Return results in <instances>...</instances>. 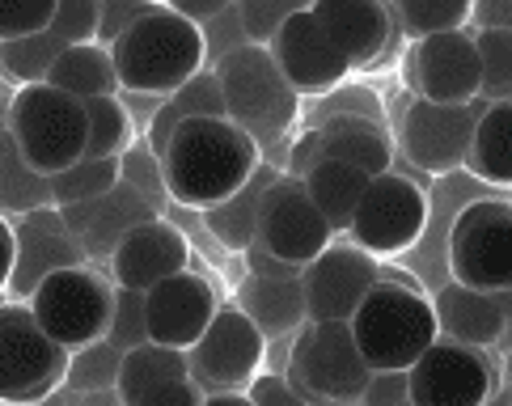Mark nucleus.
I'll return each instance as SVG.
<instances>
[{
	"label": "nucleus",
	"instance_id": "f257e3e1",
	"mask_svg": "<svg viewBox=\"0 0 512 406\" xmlns=\"http://www.w3.org/2000/svg\"><path fill=\"white\" fill-rule=\"evenodd\" d=\"M161 182L170 203L208 212L259 170V144L229 119H182L161 149Z\"/></svg>",
	"mask_w": 512,
	"mask_h": 406
},
{
	"label": "nucleus",
	"instance_id": "f03ea898",
	"mask_svg": "<svg viewBox=\"0 0 512 406\" xmlns=\"http://www.w3.org/2000/svg\"><path fill=\"white\" fill-rule=\"evenodd\" d=\"M225 94V119L259 144V157L284 170L292 127L301 119V94L284 81V72L259 43H242L212 64Z\"/></svg>",
	"mask_w": 512,
	"mask_h": 406
},
{
	"label": "nucleus",
	"instance_id": "7ed1b4c3",
	"mask_svg": "<svg viewBox=\"0 0 512 406\" xmlns=\"http://www.w3.org/2000/svg\"><path fill=\"white\" fill-rule=\"evenodd\" d=\"M111 64L119 94L166 98L178 85H187L199 68H208L204 30L166 5H153L111 43Z\"/></svg>",
	"mask_w": 512,
	"mask_h": 406
},
{
	"label": "nucleus",
	"instance_id": "20e7f679",
	"mask_svg": "<svg viewBox=\"0 0 512 406\" xmlns=\"http://www.w3.org/2000/svg\"><path fill=\"white\" fill-rule=\"evenodd\" d=\"M347 330L373 373H407L436 339L432 297L398 275L381 271V280L364 292V301L347 318Z\"/></svg>",
	"mask_w": 512,
	"mask_h": 406
},
{
	"label": "nucleus",
	"instance_id": "39448f33",
	"mask_svg": "<svg viewBox=\"0 0 512 406\" xmlns=\"http://www.w3.org/2000/svg\"><path fill=\"white\" fill-rule=\"evenodd\" d=\"M5 127L17 153L43 178L60 174L85 157V106L47 81L17 89L5 110Z\"/></svg>",
	"mask_w": 512,
	"mask_h": 406
},
{
	"label": "nucleus",
	"instance_id": "423d86ee",
	"mask_svg": "<svg viewBox=\"0 0 512 406\" xmlns=\"http://www.w3.org/2000/svg\"><path fill=\"white\" fill-rule=\"evenodd\" d=\"M449 280L483 292L512 288V208L504 195H479L457 208L445 233Z\"/></svg>",
	"mask_w": 512,
	"mask_h": 406
},
{
	"label": "nucleus",
	"instance_id": "0eeeda50",
	"mask_svg": "<svg viewBox=\"0 0 512 406\" xmlns=\"http://www.w3.org/2000/svg\"><path fill=\"white\" fill-rule=\"evenodd\" d=\"M284 377L314 406H352L373 368L364 364L347 322H305L292 335Z\"/></svg>",
	"mask_w": 512,
	"mask_h": 406
},
{
	"label": "nucleus",
	"instance_id": "6e6552de",
	"mask_svg": "<svg viewBox=\"0 0 512 406\" xmlns=\"http://www.w3.org/2000/svg\"><path fill=\"white\" fill-rule=\"evenodd\" d=\"M428 212L432 195L424 182L402 170H386L369 178L343 237L373 258H398L428 233Z\"/></svg>",
	"mask_w": 512,
	"mask_h": 406
},
{
	"label": "nucleus",
	"instance_id": "1a4fd4ad",
	"mask_svg": "<svg viewBox=\"0 0 512 406\" xmlns=\"http://www.w3.org/2000/svg\"><path fill=\"white\" fill-rule=\"evenodd\" d=\"M111 301H115L111 275L98 271V263H77V267L51 271L47 280L30 292L26 309L34 313V322H39L51 339L72 352V347L106 339Z\"/></svg>",
	"mask_w": 512,
	"mask_h": 406
},
{
	"label": "nucleus",
	"instance_id": "9d476101",
	"mask_svg": "<svg viewBox=\"0 0 512 406\" xmlns=\"http://www.w3.org/2000/svg\"><path fill=\"white\" fill-rule=\"evenodd\" d=\"M504 385V368L487 347H466L453 339H436L407 368L411 406H487Z\"/></svg>",
	"mask_w": 512,
	"mask_h": 406
},
{
	"label": "nucleus",
	"instance_id": "9b49d317",
	"mask_svg": "<svg viewBox=\"0 0 512 406\" xmlns=\"http://www.w3.org/2000/svg\"><path fill=\"white\" fill-rule=\"evenodd\" d=\"M68 347L34 322L26 305H0V402L34 406L64 385Z\"/></svg>",
	"mask_w": 512,
	"mask_h": 406
},
{
	"label": "nucleus",
	"instance_id": "f8f14e48",
	"mask_svg": "<svg viewBox=\"0 0 512 406\" xmlns=\"http://www.w3.org/2000/svg\"><path fill=\"white\" fill-rule=\"evenodd\" d=\"M263 368H267V339L237 305L216 309L204 335L187 347V377L204 394L246 390Z\"/></svg>",
	"mask_w": 512,
	"mask_h": 406
},
{
	"label": "nucleus",
	"instance_id": "ddd939ff",
	"mask_svg": "<svg viewBox=\"0 0 512 406\" xmlns=\"http://www.w3.org/2000/svg\"><path fill=\"white\" fill-rule=\"evenodd\" d=\"M491 102L474 98L462 106H445V102H424L415 98L402 115L398 127V149L415 170H424L428 178H449L462 170L466 149H470V132L479 115Z\"/></svg>",
	"mask_w": 512,
	"mask_h": 406
},
{
	"label": "nucleus",
	"instance_id": "4468645a",
	"mask_svg": "<svg viewBox=\"0 0 512 406\" xmlns=\"http://www.w3.org/2000/svg\"><path fill=\"white\" fill-rule=\"evenodd\" d=\"M254 242L292 267H305L335 242V233L314 208V199L305 195V182L292 174H280L263 195Z\"/></svg>",
	"mask_w": 512,
	"mask_h": 406
},
{
	"label": "nucleus",
	"instance_id": "2eb2a0df",
	"mask_svg": "<svg viewBox=\"0 0 512 406\" xmlns=\"http://www.w3.org/2000/svg\"><path fill=\"white\" fill-rule=\"evenodd\" d=\"M377 280H381L377 258L335 237L314 263L301 267L305 318L309 322H347L356 313V305L364 301V292H369Z\"/></svg>",
	"mask_w": 512,
	"mask_h": 406
},
{
	"label": "nucleus",
	"instance_id": "dca6fc26",
	"mask_svg": "<svg viewBox=\"0 0 512 406\" xmlns=\"http://www.w3.org/2000/svg\"><path fill=\"white\" fill-rule=\"evenodd\" d=\"M271 60H276V68L284 72V81L297 89L301 98H322L331 94V89H339L347 81V60L343 51L335 47V39L322 30V22L309 9L292 13L288 22L271 34Z\"/></svg>",
	"mask_w": 512,
	"mask_h": 406
},
{
	"label": "nucleus",
	"instance_id": "f3484780",
	"mask_svg": "<svg viewBox=\"0 0 512 406\" xmlns=\"http://www.w3.org/2000/svg\"><path fill=\"white\" fill-rule=\"evenodd\" d=\"M407 81L415 98L462 106L479 98V51H474V30H445L415 39L407 55Z\"/></svg>",
	"mask_w": 512,
	"mask_h": 406
},
{
	"label": "nucleus",
	"instance_id": "a211bd4d",
	"mask_svg": "<svg viewBox=\"0 0 512 406\" xmlns=\"http://www.w3.org/2000/svg\"><path fill=\"white\" fill-rule=\"evenodd\" d=\"M77 263H85V254L77 246V237L68 233L60 208L56 203L34 208L26 216H17V225H13V271H9L5 292L13 297V305H26L30 292L39 288L51 271H64Z\"/></svg>",
	"mask_w": 512,
	"mask_h": 406
},
{
	"label": "nucleus",
	"instance_id": "6ab92c4d",
	"mask_svg": "<svg viewBox=\"0 0 512 406\" xmlns=\"http://www.w3.org/2000/svg\"><path fill=\"white\" fill-rule=\"evenodd\" d=\"M68 233L77 237V246L85 254V263H106V258L115 254V246L123 242L127 233H132L136 225H144V220L161 216V208L140 195L132 182H115L111 191H102L98 199H85V203H68V208H60Z\"/></svg>",
	"mask_w": 512,
	"mask_h": 406
},
{
	"label": "nucleus",
	"instance_id": "aec40b11",
	"mask_svg": "<svg viewBox=\"0 0 512 406\" xmlns=\"http://www.w3.org/2000/svg\"><path fill=\"white\" fill-rule=\"evenodd\" d=\"M216 309H221L216 288L191 267L144 292V322H149V339L166 343V347H178V352H187V347L204 335V326L212 322Z\"/></svg>",
	"mask_w": 512,
	"mask_h": 406
},
{
	"label": "nucleus",
	"instance_id": "412c9836",
	"mask_svg": "<svg viewBox=\"0 0 512 406\" xmlns=\"http://www.w3.org/2000/svg\"><path fill=\"white\" fill-rule=\"evenodd\" d=\"M187 267H191V242L166 216H153V220H144V225H136L115 246V254L106 258L111 284L136 288V292H149L153 284L170 280V275L187 271Z\"/></svg>",
	"mask_w": 512,
	"mask_h": 406
},
{
	"label": "nucleus",
	"instance_id": "4be33fe9",
	"mask_svg": "<svg viewBox=\"0 0 512 406\" xmlns=\"http://www.w3.org/2000/svg\"><path fill=\"white\" fill-rule=\"evenodd\" d=\"M94 39H98V0H56V17H51L47 30L17 43H0V72L13 85L47 81L51 60L64 47L94 43Z\"/></svg>",
	"mask_w": 512,
	"mask_h": 406
},
{
	"label": "nucleus",
	"instance_id": "5701e85b",
	"mask_svg": "<svg viewBox=\"0 0 512 406\" xmlns=\"http://www.w3.org/2000/svg\"><path fill=\"white\" fill-rule=\"evenodd\" d=\"M436 335L466 347H504L508 339V292H483L466 284H441L432 292Z\"/></svg>",
	"mask_w": 512,
	"mask_h": 406
},
{
	"label": "nucleus",
	"instance_id": "b1692460",
	"mask_svg": "<svg viewBox=\"0 0 512 406\" xmlns=\"http://www.w3.org/2000/svg\"><path fill=\"white\" fill-rule=\"evenodd\" d=\"M309 13L335 39L347 68H373L390 51L394 13L377 0H309Z\"/></svg>",
	"mask_w": 512,
	"mask_h": 406
},
{
	"label": "nucleus",
	"instance_id": "393cba45",
	"mask_svg": "<svg viewBox=\"0 0 512 406\" xmlns=\"http://www.w3.org/2000/svg\"><path fill=\"white\" fill-rule=\"evenodd\" d=\"M318 157L356 165L364 174L394 170V136L386 123L364 115H326L318 119Z\"/></svg>",
	"mask_w": 512,
	"mask_h": 406
},
{
	"label": "nucleus",
	"instance_id": "a878e982",
	"mask_svg": "<svg viewBox=\"0 0 512 406\" xmlns=\"http://www.w3.org/2000/svg\"><path fill=\"white\" fill-rule=\"evenodd\" d=\"M237 309L259 326L263 339H292L309 322L305 318V292L297 280H271V275H246L237 284Z\"/></svg>",
	"mask_w": 512,
	"mask_h": 406
},
{
	"label": "nucleus",
	"instance_id": "bb28decb",
	"mask_svg": "<svg viewBox=\"0 0 512 406\" xmlns=\"http://www.w3.org/2000/svg\"><path fill=\"white\" fill-rule=\"evenodd\" d=\"M462 170L474 182H483L487 191L512 187V106L508 102H491L479 115Z\"/></svg>",
	"mask_w": 512,
	"mask_h": 406
},
{
	"label": "nucleus",
	"instance_id": "cd10ccee",
	"mask_svg": "<svg viewBox=\"0 0 512 406\" xmlns=\"http://www.w3.org/2000/svg\"><path fill=\"white\" fill-rule=\"evenodd\" d=\"M284 170H276V165H267V161H259V170H254L242 187H237L229 199H221V203H212L208 212H199L204 216V225H208V233L221 242L225 250H233V254H242L250 242H254V229H259V208H263V195H267V187L276 182Z\"/></svg>",
	"mask_w": 512,
	"mask_h": 406
},
{
	"label": "nucleus",
	"instance_id": "c85d7f7f",
	"mask_svg": "<svg viewBox=\"0 0 512 406\" xmlns=\"http://www.w3.org/2000/svg\"><path fill=\"white\" fill-rule=\"evenodd\" d=\"M182 119H225V94H221V81H216L212 68H199L187 85H178L174 94L161 98L157 115L149 123V132L140 136L153 149V157H161L170 132H174Z\"/></svg>",
	"mask_w": 512,
	"mask_h": 406
},
{
	"label": "nucleus",
	"instance_id": "c756f323",
	"mask_svg": "<svg viewBox=\"0 0 512 406\" xmlns=\"http://www.w3.org/2000/svg\"><path fill=\"white\" fill-rule=\"evenodd\" d=\"M47 85L64 89L68 98L89 102V98H115L119 81H115V64H111V47L102 43H77L64 47L47 68Z\"/></svg>",
	"mask_w": 512,
	"mask_h": 406
},
{
	"label": "nucleus",
	"instance_id": "7c9ffc66",
	"mask_svg": "<svg viewBox=\"0 0 512 406\" xmlns=\"http://www.w3.org/2000/svg\"><path fill=\"white\" fill-rule=\"evenodd\" d=\"M369 178H373V174L356 170V165L318 157L314 170H309L301 182H305V195L314 199V208L322 212V220L331 225V233L343 237V233H347V220H352L356 203H360V195H364V187H369Z\"/></svg>",
	"mask_w": 512,
	"mask_h": 406
},
{
	"label": "nucleus",
	"instance_id": "2f4dec72",
	"mask_svg": "<svg viewBox=\"0 0 512 406\" xmlns=\"http://www.w3.org/2000/svg\"><path fill=\"white\" fill-rule=\"evenodd\" d=\"M174 377H187V352L178 347H166V343H140L132 352H123V364H119V398H136L144 394L149 385H161V381H174Z\"/></svg>",
	"mask_w": 512,
	"mask_h": 406
},
{
	"label": "nucleus",
	"instance_id": "473e14b6",
	"mask_svg": "<svg viewBox=\"0 0 512 406\" xmlns=\"http://www.w3.org/2000/svg\"><path fill=\"white\" fill-rule=\"evenodd\" d=\"M81 106H85V157H115L119 161L140 140L119 94L115 98H89Z\"/></svg>",
	"mask_w": 512,
	"mask_h": 406
},
{
	"label": "nucleus",
	"instance_id": "72a5a7b5",
	"mask_svg": "<svg viewBox=\"0 0 512 406\" xmlns=\"http://www.w3.org/2000/svg\"><path fill=\"white\" fill-rule=\"evenodd\" d=\"M47 203H51V178L34 170L9 140L5 157H0V216H26L34 208H47Z\"/></svg>",
	"mask_w": 512,
	"mask_h": 406
},
{
	"label": "nucleus",
	"instance_id": "f704fd0d",
	"mask_svg": "<svg viewBox=\"0 0 512 406\" xmlns=\"http://www.w3.org/2000/svg\"><path fill=\"white\" fill-rule=\"evenodd\" d=\"M390 13L411 39L470 26V0H390Z\"/></svg>",
	"mask_w": 512,
	"mask_h": 406
},
{
	"label": "nucleus",
	"instance_id": "c9c22d12",
	"mask_svg": "<svg viewBox=\"0 0 512 406\" xmlns=\"http://www.w3.org/2000/svg\"><path fill=\"white\" fill-rule=\"evenodd\" d=\"M119 364H123V352H119V347H111L106 339L72 347L68 368H64V390H72V394L115 390V385H119Z\"/></svg>",
	"mask_w": 512,
	"mask_h": 406
},
{
	"label": "nucleus",
	"instance_id": "e433bc0d",
	"mask_svg": "<svg viewBox=\"0 0 512 406\" xmlns=\"http://www.w3.org/2000/svg\"><path fill=\"white\" fill-rule=\"evenodd\" d=\"M119 182V161L115 157H81L77 165L51 174V203L68 208V203L98 199L102 191H111Z\"/></svg>",
	"mask_w": 512,
	"mask_h": 406
},
{
	"label": "nucleus",
	"instance_id": "4c0bfd02",
	"mask_svg": "<svg viewBox=\"0 0 512 406\" xmlns=\"http://www.w3.org/2000/svg\"><path fill=\"white\" fill-rule=\"evenodd\" d=\"M479 51V98L512 102V30H474Z\"/></svg>",
	"mask_w": 512,
	"mask_h": 406
},
{
	"label": "nucleus",
	"instance_id": "58836bf2",
	"mask_svg": "<svg viewBox=\"0 0 512 406\" xmlns=\"http://www.w3.org/2000/svg\"><path fill=\"white\" fill-rule=\"evenodd\" d=\"M106 343L119 347V352H132V347L149 343V322H144V292L115 288L111 322H106Z\"/></svg>",
	"mask_w": 512,
	"mask_h": 406
},
{
	"label": "nucleus",
	"instance_id": "ea45409f",
	"mask_svg": "<svg viewBox=\"0 0 512 406\" xmlns=\"http://www.w3.org/2000/svg\"><path fill=\"white\" fill-rule=\"evenodd\" d=\"M309 9V0H237V13H242V30L246 43L267 47L271 34H276L292 13Z\"/></svg>",
	"mask_w": 512,
	"mask_h": 406
},
{
	"label": "nucleus",
	"instance_id": "a19ab883",
	"mask_svg": "<svg viewBox=\"0 0 512 406\" xmlns=\"http://www.w3.org/2000/svg\"><path fill=\"white\" fill-rule=\"evenodd\" d=\"M56 0H0V43L30 39L51 26Z\"/></svg>",
	"mask_w": 512,
	"mask_h": 406
},
{
	"label": "nucleus",
	"instance_id": "79ce46f5",
	"mask_svg": "<svg viewBox=\"0 0 512 406\" xmlns=\"http://www.w3.org/2000/svg\"><path fill=\"white\" fill-rule=\"evenodd\" d=\"M119 178L123 182H132V187L140 191V195H149L161 212H166V203H170V195H166V182H161V161L153 157V149L144 140H136L132 149H127L123 157H119Z\"/></svg>",
	"mask_w": 512,
	"mask_h": 406
},
{
	"label": "nucleus",
	"instance_id": "37998d69",
	"mask_svg": "<svg viewBox=\"0 0 512 406\" xmlns=\"http://www.w3.org/2000/svg\"><path fill=\"white\" fill-rule=\"evenodd\" d=\"M204 55H208V68L221 60V55H229L233 47H242L246 43V30H242V13H237V0L229 9H221L216 17H208L204 26Z\"/></svg>",
	"mask_w": 512,
	"mask_h": 406
},
{
	"label": "nucleus",
	"instance_id": "c03bdc74",
	"mask_svg": "<svg viewBox=\"0 0 512 406\" xmlns=\"http://www.w3.org/2000/svg\"><path fill=\"white\" fill-rule=\"evenodd\" d=\"M157 5V0H98V39L102 47H111L119 34L136 22V17H144Z\"/></svg>",
	"mask_w": 512,
	"mask_h": 406
},
{
	"label": "nucleus",
	"instance_id": "a18cd8bd",
	"mask_svg": "<svg viewBox=\"0 0 512 406\" xmlns=\"http://www.w3.org/2000/svg\"><path fill=\"white\" fill-rule=\"evenodd\" d=\"M326 115H364V119H377V123H386V110H381L377 94L373 89H331V94H322V106H318V119Z\"/></svg>",
	"mask_w": 512,
	"mask_h": 406
},
{
	"label": "nucleus",
	"instance_id": "49530a36",
	"mask_svg": "<svg viewBox=\"0 0 512 406\" xmlns=\"http://www.w3.org/2000/svg\"><path fill=\"white\" fill-rule=\"evenodd\" d=\"M123 406H204V390H199L191 377H174V381L149 385V390L127 398Z\"/></svg>",
	"mask_w": 512,
	"mask_h": 406
},
{
	"label": "nucleus",
	"instance_id": "de8ad7c7",
	"mask_svg": "<svg viewBox=\"0 0 512 406\" xmlns=\"http://www.w3.org/2000/svg\"><path fill=\"white\" fill-rule=\"evenodd\" d=\"M246 394L254 406H314L284 373H267V368L246 385Z\"/></svg>",
	"mask_w": 512,
	"mask_h": 406
},
{
	"label": "nucleus",
	"instance_id": "09e8293b",
	"mask_svg": "<svg viewBox=\"0 0 512 406\" xmlns=\"http://www.w3.org/2000/svg\"><path fill=\"white\" fill-rule=\"evenodd\" d=\"M407 373H373L356 406H407Z\"/></svg>",
	"mask_w": 512,
	"mask_h": 406
},
{
	"label": "nucleus",
	"instance_id": "8fccbe9b",
	"mask_svg": "<svg viewBox=\"0 0 512 406\" xmlns=\"http://www.w3.org/2000/svg\"><path fill=\"white\" fill-rule=\"evenodd\" d=\"M470 30H512V0H470Z\"/></svg>",
	"mask_w": 512,
	"mask_h": 406
},
{
	"label": "nucleus",
	"instance_id": "3c124183",
	"mask_svg": "<svg viewBox=\"0 0 512 406\" xmlns=\"http://www.w3.org/2000/svg\"><path fill=\"white\" fill-rule=\"evenodd\" d=\"M242 254H246L250 275H271V280H297V275H301V267H292V263H284V258L267 254L259 242H250Z\"/></svg>",
	"mask_w": 512,
	"mask_h": 406
},
{
	"label": "nucleus",
	"instance_id": "603ef678",
	"mask_svg": "<svg viewBox=\"0 0 512 406\" xmlns=\"http://www.w3.org/2000/svg\"><path fill=\"white\" fill-rule=\"evenodd\" d=\"M157 5H166L170 13L187 17V22H195V26H204L208 17H216L221 9H229L233 0H157Z\"/></svg>",
	"mask_w": 512,
	"mask_h": 406
},
{
	"label": "nucleus",
	"instance_id": "864d4df0",
	"mask_svg": "<svg viewBox=\"0 0 512 406\" xmlns=\"http://www.w3.org/2000/svg\"><path fill=\"white\" fill-rule=\"evenodd\" d=\"M119 102L127 106V119H132L136 136H144V132H149V123H153V115H157L161 98H153V94H119Z\"/></svg>",
	"mask_w": 512,
	"mask_h": 406
},
{
	"label": "nucleus",
	"instance_id": "5fc2aeb1",
	"mask_svg": "<svg viewBox=\"0 0 512 406\" xmlns=\"http://www.w3.org/2000/svg\"><path fill=\"white\" fill-rule=\"evenodd\" d=\"M60 406H123L119 390H89V394H72L60 385Z\"/></svg>",
	"mask_w": 512,
	"mask_h": 406
},
{
	"label": "nucleus",
	"instance_id": "6e6d98bb",
	"mask_svg": "<svg viewBox=\"0 0 512 406\" xmlns=\"http://www.w3.org/2000/svg\"><path fill=\"white\" fill-rule=\"evenodd\" d=\"M9 271H13V220L0 216V292L9 284Z\"/></svg>",
	"mask_w": 512,
	"mask_h": 406
},
{
	"label": "nucleus",
	"instance_id": "4d7b16f0",
	"mask_svg": "<svg viewBox=\"0 0 512 406\" xmlns=\"http://www.w3.org/2000/svg\"><path fill=\"white\" fill-rule=\"evenodd\" d=\"M204 406H254L246 390H225V394H204Z\"/></svg>",
	"mask_w": 512,
	"mask_h": 406
},
{
	"label": "nucleus",
	"instance_id": "13d9d810",
	"mask_svg": "<svg viewBox=\"0 0 512 406\" xmlns=\"http://www.w3.org/2000/svg\"><path fill=\"white\" fill-rule=\"evenodd\" d=\"M5 149H9V127H5V119H0V157H5Z\"/></svg>",
	"mask_w": 512,
	"mask_h": 406
},
{
	"label": "nucleus",
	"instance_id": "bf43d9fd",
	"mask_svg": "<svg viewBox=\"0 0 512 406\" xmlns=\"http://www.w3.org/2000/svg\"><path fill=\"white\" fill-rule=\"evenodd\" d=\"M487 406H508V385H504V390H500V394H496V398H491V402H487Z\"/></svg>",
	"mask_w": 512,
	"mask_h": 406
},
{
	"label": "nucleus",
	"instance_id": "052dcab7",
	"mask_svg": "<svg viewBox=\"0 0 512 406\" xmlns=\"http://www.w3.org/2000/svg\"><path fill=\"white\" fill-rule=\"evenodd\" d=\"M377 5H386V9H390V0H377Z\"/></svg>",
	"mask_w": 512,
	"mask_h": 406
},
{
	"label": "nucleus",
	"instance_id": "680f3d73",
	"mask_svg": "<svg viewBox=\"0 0 512 406\" xmlns=\"http://www.w3.org/2000/svg\"><path fill=\"white\" fill-rule=\"evenodd\" d=\"M352 406H356V402H352Z\"/></svg>",
	"mask_w": 512,
	"mask_h": 406
}]
</instances>
